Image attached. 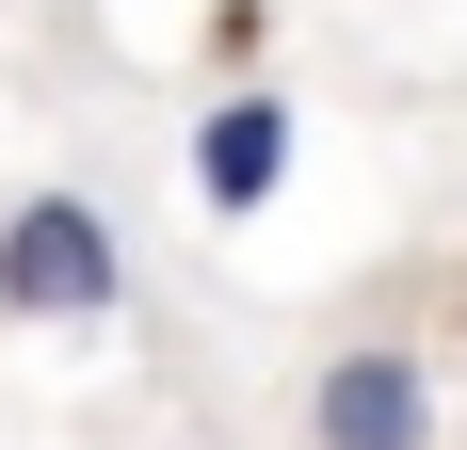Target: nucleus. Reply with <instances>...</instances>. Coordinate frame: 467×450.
Here are the masks:
<instances>
[{"label": "nucleus", "mask_w": 467, "mask_h": 450, "mask_svg": "<svg viewBox=\"0 0 467 450\" xmlns=\"http://www.w3.org/2000/svg\"><path fill=\"white\" fill-rule=\"evenodd\" d=\"M306 450H435V354L420 338H338L306 370Z\"/></svg>", "instance_id": "nucleus-2"}, {"label": "nucleus", "mask_w": 467, "mask_h": 450, "mask_svg": "<svg viewBox=\"0 0 467 450\" xmlns=\"http://www.w3.org/2000/svg\"><path fill=\"white\" fill-rule=\"evenodd\" d=\"M290 161H306V113H290L275 81H226L210 113H193V193H210L226 225H242V210H275Z\"/></svg>", "instance_id": "nucleus-3"}, {"label": "nucleus", "mask_w": 467, "mask_h": 450, "mask_svg": "<svg viewBox=\"0 0 467 450\" xmlns=\"http://www.w3.org/2000/svg\"><path fill=\"white\" fill-rule=\"evenodd\" d=\"M130 306V225L81 178H48L0 210V322H113Z\"/></svg>", "instance_id": "nucleus-1"}]
</instances>
